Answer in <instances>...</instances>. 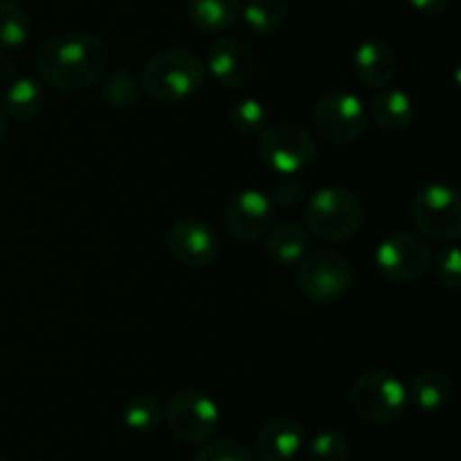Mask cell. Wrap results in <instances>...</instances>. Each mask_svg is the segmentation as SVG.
<instances>
[{
  "instance_id": "24",
  "label": "cell",
  "mask_w": 461,
  "mask_h": 461,
  "mask_svg": "<svg viewBox=\"0 0 461 461\" xmlns=\"http://www.w3.org/2000/svg\"><path fill=\"white\" fill-rule=\"evenodd\" d=\"M306 461H349L351 441L340 430H322L306 446Z\"/></svg>"
},
{
  "instance_id": "28",
  "label": "cell",
  "mask_w": 461,
  "mask_h": 461,
  "mask_svg": "<svg viewBox=\"0 0 461 461\" xmlns=\"http://www.w3.org/2000/svg\"><path fill=\"white\" fill-rule=\"evenodd\" d=\"M435 275L437 282L444 288L457 291L461 286V255L457 243H446V248L437 257Z\"/></svg>"
},
{
  "instance_id": "18",
  "label": "cell",
  "mask_w": 461,
  "mask_h": 461,
  "mask_svg": "<svg viewBox=\"0 0 461 461\" xmlns=\"http://www.w3.org/2000/svg\"><path fill=\"white\" fill-rule=\"evenodd\" d=\"M187 16L196 30L221 34L237 25L241 0H187Z\"/></svg>"
},
{
  "instance_id": "4",
  "label": "cell",
  "mask_w": 461,
  "mask_h": 461,
  "mask_svg": "<svg viewBox=\"0 0 461 461\" xmlns=\"http://www.w3.org/2000/svg\"><path fill=\"white\" fill-rule=\"evenodd\" d=\"M351 410L363 421L374 426H390L408 410V387L399 376L383 369L360 374L349 390Z\"/></svg>"
},
{
  "instance_id": "23",
  "label": "cell",
  "mask_w": 461,
  "mask_h": 461,
  "mask_svg": "<svg viewBox=\"0 0 461 461\" xmlns=\"http://www.w3.org/2000/svg\"><path fill=\"white\" fill-rule=\"evenodd\" d=\"M104 102L108 104L115 111H129L140 104L142 97V86H140L138 77L133 75V70L129 68H120V70L113 72L108 77V81L104 84Z\"/></svg>"
},
{
  "instance_id": "11",
  "label": "cell",
  "mask_w": 461,
  "mask_h": 461,
  "mask_svg": "<svg viewBox=\"0 0 461 461\" xmlns=\"http://www.w3.org/2000/svg\"><path fill=\"white\" fill-rule=\"evenodd\" d=\"M275 205L259 189H241L225 205L223 223L237 241L252 243L264 237L275 223Z\"/></svg>"
},
{
  "instance_id": "25",
  "label": "cell",
  "mask_w": 461,
  "mask_h": 461,
  "mask_svg": "<svg viewBox=\"0 0 461 461\" xmlns=\"http://www.w3.org/2000/svg\"><path fill=\"white\" fill-rule=\"evenodd\" d=\"M126 428L135 432H149L153 428L160 426L162 421V405L156 396L140 394L126 403L124 412H122Z\"/></svg>"
},
{
  "instance_id": "27",
  "label": "cell",
  "mask_w": 461,
  "mask_h": 461,
  "mask_svg": "<svg viewBox=\"0 0 461 461\" xmlns=\"http://www.w3.org/2000/svg\"><path fill=\"white\" fill-rule=\"evenodd\" d=\"M194 461H255L252 453L234 439H210L196 453Z\"/></svg>"
},
{
  "instance_id": "5",
  "label": "cell",
  "mask_w": 461,
  "mask_h": 461,
  "mask_svg": "<svg viewBox=\"0 0 461 461\" xmlns=\"http://www.w3.org/2000/svg\"><path fill=\"white\" fill-rule=\"evenodd\" d=\"M354 284V264L333 248L309 250L300 259L297 286L313 304H333L349 293Z\"/></svg>"
},
{
  "instance_id": "16",
  "label": "cell",
  "mask_w": 461,
  "mask_h": 461,
  "mask_svg": "<svg viewBox=\"0 0 461 461\" xmlns=\"http://www.w3.org/2000/svg\"><path fill=\"white\" fill-rule=\"evenodd\" d=\"M365 108H367L369 120L387 133L405 131L414 122L412 97L405 90L392 88V86L378 88Z\"/></svg>"
},
{
  "instance_id": "3",
  "label": "cell",
  "mask_w": 461,
  "mask_h": 461,
  "mask_svg": "<svg viewBox=\"0 0 461 461\" xmlns=\"http://www.w3.org/2000/svg\"><path fill=\"white\" fill-rule=\"evenodd\" d=\"M365 225V205L358 194L329 185L311 194L304 205V228L327 243H345Z\"/></svg>"
},
{
  "instance_id": "33",
  "label": "cell",
  "mask_w": 461,
  "mask_h": 461,
  "mask_svg": "<svg viewBox=\"0 0 461 461\" xmlns=\"http://www.w3.org/2000/svg\"><path fill=\"white\" fill-rule=\"evenodd\" d=\"M0 461H12V459H7V457H0Z\"/></svg>"
},
{
  "instance_id": "1",
  "label": "cell",
  "mask_w": 461,
  "mask_h": 461,
  "mask_svg": "<svg viewBox=\"0 0 461 461\" xmlns=\"http://www.w3.org/2000/svg\"><path fill=\"white\" fill-rule=\"evenodd\" d=\"M111 45L90 32H61L41 45L36 68L50 88L77 93L102 81L111 68Z\"/></svg>"
},
{
  "instance_id": "9",
  "label": "cell",
  "mask_w": 461,
  "mask_h": 461,
  "mask_svg": "<svg viewBox=\"0 0 461 461\" xmlns=\"http://www.w3.org/2000/svg\"><path fill=\"white\" fill-rule=\"evenodd\" d=\"M167 428L185 444H205L221 423V410L212 396L201 390H180L162 408Z\"/></svg>"
},
{
  "instance_id": "10",
  "label": "cell",
  "mask_w": 461,
  "mask_h": 461,
  "mask_svg": "<svg viewBox=\"0 0 461 461\" xmlns=\"http://www.w3.org/2000/svg\"><path fill=\"white\" fill-rule=\"evenodd\" d=\"M430 257V246L417 234L396 232L378 243L374 259L385 279L394 284H412L426 275Z\"/></svg>"
},
{
  "instance_id": "14",
  "label": "cell",
  "mask_w": 461,
  "mask_h": 461,
  "mask_svg": "<svg viewBox=\"0 0 461 461\" xmlns=\"http://www.w3.org/2000/svg\"><path fill=\"white\" fill-rule=\"evenodd\" d=\"M354 68L358 79L372 90L385 88L399 75V57L383 39H367L356 48Z\"/></svg>"
},
{
  "instance_id": "30",
  "label": "cell",
  "mask_w": 461,
  "mask_h": 461,
  "mask_svg": "<svg viewBox=\"0 0 461 461\" xmlns=\"http://www.w3.org/2000/svg\"><path fill=\"white\" fill-rule=\"evenodd\" d=\"M410 7L426 18H439L450 9L453 0H408Z\"/></svg>"
},
{
  "instance_id": "6",
  "label": "cell",
  "mask_w": 461,
  "mask_h": 461,
  "mask_svg": "<svg viewBox=\"0 0 461 461\" xmlns=\"http://www.w3.org/2000/svg\"><path fill=\"white\" fill-rule=\"evenodd\" d=\"M257 156L261 165L279 176H295L309 169L318 158L315 138L300 124L277 122L264 126L257 142Z\"/></svg>"
},
{
  "instance_id": "12",
  "label": "cell",
  "mask_w": 461,
  "mask_h": 461,
  "mask_svg": "<svg viewBox=\"0 0 461 461\" xmlns=\"http://www.w3.org/2000/svg\"><path fill=\"white\" fill-rule=\"evenodd\" d=\"M167 248L178 264L207 268L221 252V239L212 225L198 219H180L167 232Z\"/></svg>"
},
{
  "instance_id": "26",
  "label": "cell",
  "mask_w": 461,
  "mask_h": 461,
  "mask_svg": "<svg viewBox=\"0 0 461 461\" xmlns=\"http://www.w3.org/2000/svg\"><path fill=\"white\" fill-rule=\"evenodd\" d=\"M230 126L239 135H257L266 126V106L255 97H243L230 106Z\"/></svg>"
},
{
  "instance_id": "32",
  "label": "cell",
  "mask_w": 461,
  "mask_h": 461,
  "mask_svg": "<svg viewBox=\"0 0 461 461\" xmlns=\"http://www.w3.org/2000/svg\"><path fill=\"white\" fill-rule=\"evenodd\" d=\"M5 135H7V120H5V115L0 113V144H3Z\"/></svg>"
},
{
  "instance_id": "29",
  "label": "cell",
  "mask_w": 461,
  "mask_h": 461,
  "mask_svg": "<svg viewBox=\"0 0 461 461\" xmlns=\"http://www.w3.org/2000/svg\"><path fill=\"white\" fill-rule=\"evenodd\" d=\"M270 201H273L275 210H297V207L304 203V185L297 183V180L293 178L282 180V183L273 189V194H270Z\"/></svg>"
},
{
  "instance_id": "7",
  "label": "cell",
  "mask_w": 461,
  "mask_h": 461,
  "mask_svg": "<svg viewBox=\"0 0 461 461\" xmlns=\"http://www.w3.org/2000/svg\"><path fill=\"white\" fill-rule=\"evenodd\" d=\"M412 221L428 239L457 243L461 237V198L448 183H428L412 201Z\"/></svg>"
},
{
  "instance_id": "31",
  "label": "cell",
  "mask_w": 461,
  "mask_h": 461,
  "mask_svg": "<svg viewBox=\"0 0 461 461\" xmlns=\"http://www.w3.org/2000/svg\"><path fill=\"white\" fill-rule=\"evenodd\" d=\"M16 72V59L12 50H0V79H7Z\"/></svg>"
},
{
  "instance_id": "21",
  "label": "cell",
  "mask_w": 461,
  "mask_h": 461,
  "mask_svg": "<svg viewBox=\"0 0 461 461\" xmlns=\"http://www.w3.org/2000/svg\"><path fill=\"white\" fill-rule=\"evenodd\" d=\"M241 16L255 34H275L288 18V0H246Z\"/></svg>"
},
{
  "instance_id": "22",
  "label": "cell",
  "mask_w": 461,
  "mask_h": 461,
  "mask_svg": "<svg viewBox=\"0 0 461 461\" xmlns=\"http://www.w3.org/2000/svg\"><path fill=\"white\" fill-rule=\"evenodd\" d=\"M30 14L16 0H0V50H18L30 41Z\"/></svg>"
},
{
  "instance_id": "2",
  "label": "cell",
  "mask_w": 461,
  "mask_h": 461,
  "mask_svg": "<svg viewBox=\"0 0 461 461\" xmlns=\"http://www.w3.org/2000/svg\"><path fill=\"white\" fill-rule=\"evenodd\" d=\"M207 68L198 54L185 48H167L153 54L142 68V93L160 104H183L205 84Z\"/></svg>"
},
{
  "instance_id": "15",
  "label": "cell",
  "mask_w": 461,
  "mask_h": 461,
  "mask_svg": "<svg viewBox=\"0 0 461 461\" xmlns=\"http://www.w3.org/2000/svg\"><path fill=\"white\" fill-rule=\"evenodd\" d=\"M304 446V426L291 417L266 421L255 437V453L264 461H291Z\"/></svg>"
},
{
  "instance_id": "8",
  "label": "cell",
  "mask_w": 461,
  "mask_h": 461,
  "mask_svg": "<svg viewBox=\"0 0 461 461\" xmlns=\"http://www.w3.org/2000/svg\"><path fill=\"white\" fill-rule=\"evenodd\" d=\"M311 122L320 138L329 144L345 147L363 138L369 117L358 95L349 90H331L315 102Z\"/></svg>"
},
{
  "instance_id": "13",
  "label": "cell",
  "mask_w": 461,
  "mask_h": 461,
  "mask_svg": "<svg viewBox=\"0 0 461 461\" xmlns=\"http://www.w3.org/2000/svg\"><path fill=\"white\" fill-rule=\"evenodd\" d=\"M207 68L221 86L241 90L257 77V57L246 41L221 36L207 48Z\"/></svg>"
},
{
  "instance_id": "17",
  "label": "cell",
  "mask_w": 461,
  "mask_h": 461,
  "mask_svg": "<svg viewBox=\"0 0 461 461\" xmlns=\"http://www.w3.org/2000/svg\"><path fill=\"white\" fill-rule=\"evenodd\" d=\"M453 381L444 369H423L410 385L408 401L419 412L435 414L448 408L453 401Z\"/></svg>"
},
{
  "instance_id": "20",
  "label": "cell",
  "mask_w": 461,
  "mask_h": 461,
  "mask_svg": "<svg viewBox=\"0 0 461 461\" xmlns=\"http://www.w3.org/2000/svg\"><path fill=\"white\" fill-rule=\"evenodd\" d=\"M5 111L18 122L34 120L45 104V88L41 81L30 79V77H21V79L12 81L3 95Z\"/></svg>"
},
{
  "instance_id": "19",
  "label": "cell",
  "mask_w": 461,
  "mask_h": 461,
  "mask_svg": "<svg viewBox=\"0 0 461 461\" xmlns=\"http://www.w3.org/2000/svg\"><path fill=\"white\" fill-rule=\"evenodd\" d=\"M266 252L277 264H297L309 252V230L300 223H279L266 232Z\"/></svg>"
}]
</instances>
